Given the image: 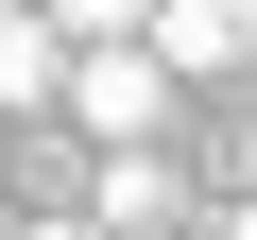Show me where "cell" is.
I'll return each instance as SVG.
<instances>
[{"label":"cell","instance_id":"cell-4","mask_svg":"<svg viewBox=\"0 0 257 240\" xmlns=\"http://www.w3.org/2000/svg\"><path fill=\"white\" fill-rule=\"evenodd\" d=\"M52 86H69V35L35 0H0V120H52Z\"/></svg>","mask_w":257,"mask_h":240},{"label":"cell","instance_id":"cell-6","mask_svg":"<svg viewBox=\"0 0 257 240\" xmlns=\"http://www.w3.org/2000/svg\"><path fill=\"white\" fill-rule=\"evenodd\" d=\"M0 240H103V223H86V206H35V223H0Z\"/></svg>","mask_w":257,"mask_h":240},{"label":"cell","instance_id":"cell-1","mask_svg":"<svg viewBox=\"0 0 257 240\" xmlns=\"http://www.w3.org/2000/svg\"><path fill=\"white\" fill-rule=\"evenodd\" d=\"M69 120H86V155L103 138H172V69H155V35H69V86H52Z\"/></svg>","mask_w":257,"mask_h":240},{"label":"cell","instance_id":"cell-3","mask_svg":"<svg viewBox=\"0 0 257 240\" xmlns=\"http://www.w3.org/2000/svg\"><path fill=\"white\" fill-rule=\"evenodd\" d=\"M138 35H155V69H172V86H223V69H240V35H257V0H155Z\"/></svg>","mask_w":257,"mask_h":240},{"label":"cell","instance_id":"cell-2","mask_svg":"<svg viewBox=\"0 0 257 240\" xmlns=\"http://www.w3.org/2000/svg\"><path fill=\"white\" fill-rule=\"evenodd\" d=\"M86 223H103V240H172V223H189L172 138H103V155H86Z\"/></svg>","mask_w":257,"mask_h":240},{"label":"cell","instance_id":"cell-8","mask_svg":"<svg viewBox=\"0 0 257 240\" xmlns=\"http://www.w3.org/2000/svg\"><path fill=\"white\" fill-rule=\"evenodd\" d=\"M223 86H240V103H257V35H240V69H223Z\"/></svg>","mask_w":257,"mask_h":240},{"label":"cell","instance_id":"cell-7","mask_svg":"<svg viewBox=\"0 0 257 240\" xmlns=\"http://www.w3.org/2000/svg\"><path fill=\"white\" fill-rule=\"evenodd\" d=\"M189 240H257V206H189Z\"/></svg>","mask_w":257,"mask_h":240},{"label":"cell","instance_id":"cell-5","mask_svg":"<svg viewBox=\"0 0 257 240\" xmlns=\"http://www.w3.org/2000/svg\"><path fill=\"white\" fill-rule=\"evenodd\" d=\"M35 18H52V35H138L155 0H35Z\"/></svg>","mask_w":257,"mask_h":240},{"label":"cell","instance_id":"cell-9","mask_svg":"<svg viewBox=\"0 0 257 240\" xmlns=\"http://www.w3.org/2000/svg\"><path fill=\"white\" fill-rule=\"evenodd\" d=\"M172 240H189V223H172Z\"/></svg>","mask_w":257,"mask_h":240}]
</instances>
